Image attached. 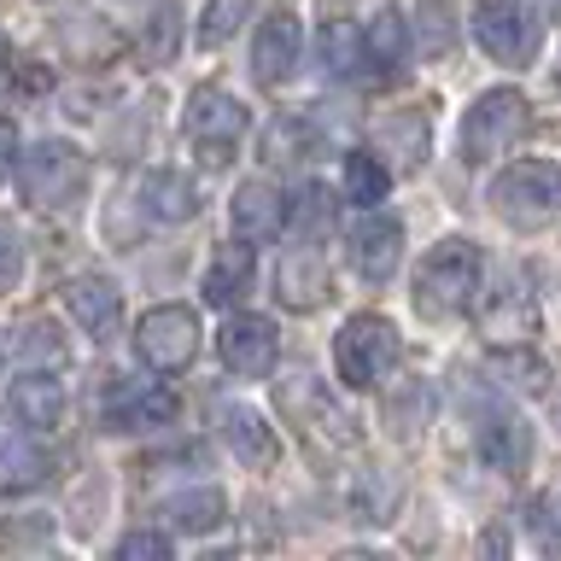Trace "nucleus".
Returning a JSON list of instances; mask_svg holds the SVG:
<instances>
[{
	"label": "nucleus",
	"instance_id": "obj_34",
	"mask_svg": "<svg viewBox=\"0 0 561 561\" xmlns=\"http://www.w3.org/2000/svg\"><path fill=\"white\" fill-rule=\"evenodd\" d=\"M18 280H24V245L7 222H0V293H12Z\"/></svg>",
	"mask_w": 561,
	"mask_h": 561
},
{
	"label": "nucleus",
	"instance_id": "obj_7",
	"mask_svg": "<svg viewBox=\"0 0 561 561\" xmlns=\"http://www.w3.org/2000/svg\"><path fill=\"white\" fill-rule=\"evenodd\" d=\"M135 351H140L147 368H158V375H175V368H187L193 351H199V316H193L187 305L147 310L140 328H135Z\"/></svg>",
	"mask_w": 561,
	"mask_h": 561
},
{
	"label": "nucleus",
	"instance_id": "obj_14",
	"mask_svg": "<svg viewBox=\"0 0 561 561\" xmlns=\"http://www.w3.org/2000/svg\"><path fill=\"white\" fill-rule=\"evenodd\" d=\"M65 305L94 340H112L123 328V293H117V280H105V275H77L65 287Z\"/></svg>",
	"mask_w": 561,
	"mask_h": 561
},
{
	"label": "nucleus",
	"instance_id": "obj_18",
	"mask_svg": "<svg viewBox=\"0 0 561 561\" xmlns=\"http://www.w3.org/2000/svg\"><path fill=\"white\" fill-rule=\"evenodd\" d=\"M280 410H305V433H328V438H340V445H351V421L328 403V392L316 386L305 368H293L287 380H280Z\"/></svg>",
	"mask_w": 561,
	"mask_h": 561
},
{
	"label": "nucleus",
	"instance_id": "obj_8",
	"mask_svg": "<svg viewBox=\"0 0 561 561\" xmlns=\"http://www.w3.org/2000/svg\"><path fill=\"white\" fill-rule=\"evenodd\" d=\"M473 42H480L497 65L526 70L538 59V18L520 7V0H485L473 12Z\"/></svg>",
	"mask_w": 561,
	"mask_h": 561
},
{
	"label": "nucleus",
	"instance_id": "obj_3",
	"mask_svg": "<svg viewBox=\"0 0 561 561\" xmlns=\"http://www.w3.org/2000/svg\"><path fill=\"white\" fill-rule=\"evenodd\" d=\"M491 210L508 228H543L561 217V164H543V158H520L508 164L497 182H491Z\"/></svg>",
	"mask_w": 561,
	"mask_h": 561
},
{
	"label": "nucleus",
	"instance_id": "obj_20",
	"mask_svg": "<svg viewBox=\"0 0 561 561\" xmlns=\"http://www.w3.org/2000/svg\"><path fill=\"white\" fill-rule=\"evenodd\" d=\"M234 234H245V240H270V234H280V222H287V199H280V187H270V182H252V187H240L234 193Z\"/></svg>",
	"mask_w": 561,
	"mask_h": 561
},
{
	"label": "nucleus",
	"instance_id": "obj_31",
	"mask_svg": "<svg viewBox=\"0 0 561 561\" xmlns=\"http://www.w3.org/2000/svg\"><path fill=\"white\" fill-rule=\"evenodd\" d=\"M310 129L305 123H270V140H263V164H298V158H310Z\"/></svg>",
	"mask_w": 561,
	"mask_h": 561
},
{
	"label": "nucleus",
	"instance_id": "obj_23",
	"mask_svg": "<svg viewBox=\"0 0 561 561\" xmlns=\"http://www.w3.org/2000/svg\"><path fill=\"white\" fill-rule=\"evenodd\" d=\"M363 59L380 70V77H398L410 65V24H403L398 7H386L375 18V30H363Z\"/></svg>",
	"mask_w": 561,
	"mask_h": 561
},
{
	"label": "nucleus",
	"instance_id": "obj_10",
	"mask_svg": "<svg viewBox=\"0 0 561 561\" xmlns=\"http://www.w3.org/2000/svg\"><path fill=\"white\" fill-rule=\"evenodd\" d=\"M473 445L497 473H520L533 462V433L515 410H480V427H473Z\"/></svg>",
	"mask_w": 561,
	"mask_h": 561
},
{
	"label": "nucleus",
	"instance_id": "obj_1",
	"mask_svg": "<svg viewBox=\"0 0 561 561\" xmlns=\"http://www.w3.org/2000/svg\"><path fill=\"white\" fill-rule=\"evenodd\" d=\"M480 275H485V257L473 240H438L415 270V310L433 316V322H450L462 316L473 298H480Z\"/></svg>",
	"mask_w": 561,
	"mask_h": 561
},
{
	"label": "nucleus",
	"instance_id": "obj_6",
	"mask_svg": "<svg viewBox=\"0 0 561 561\" xmlns=\"http://www.w3.org/2000/svg\"><path fill=\"white\" fill-rule=\"evenodd\" d=\"M526 123H533V112H526V100L515 94V88H491V94H480L462 117V158L468 164L497 158L508 140L526 135Z\"/></svg>",
	"mask_w": 561,
	"mask_h": 561
},
{
	"label": "nucleus",
	"instance_id": "obj_27",
	"mask_svg": "<svg viewBox=\"0 0 561 561\" xmlns=\"http://www.w3.org/2000/svg\"><path fill=\"white\" fill-rule=\"evenodd\" d=\"M345 193H351L363 210L380 205L386 193H392V170H386L375 152H351V158H345Z\"/></svg>",
	"mask_w": 561,
	"mask_h": 561
},
{
	"label": "nucleus",
	"instance_id": "obj_37",
	"mask_svg": "<svg viewBox=\"0 0 561 561\" xmlns=\"http://www.w3.org/2000/svg\"><path fill=\"white\" fill-rule=\"evenodd\" d=\"M7 59H12V42H7V35H0V70H7Z\"/></svg>",
	"mask_w": 561,
	"mask_h": 561
},
{
	"label": "nucleus",
	"instance_id": "obj_39",
	"mask_svg": "<svg viewBox=\"0 0 561 561\" xmlns=\"http://www.w3.org/2000/svg\"><path fill=\"white\" fill-rule=\"evenodd\" d=\"M550 7H556V12H561V0H550Z\"/></svg>",
	"mask_w": 561,
	"mask_h": 561
},
{
	"label": "nucleus",
	"instance_id": "obj_4",
	"mask_svg": "<svg viewBox=\"0 0 561 561\" xmlns=\"http://www.w3.org/2000/svg\"><path fill=\"white\" fill-rule=\"evenodd\" d=\"M245 129H252V117H245V105L234 94H222V88H205V94H193L187 117H182V135L193 158H199L205 170H228L240 152Z\"/></svg>",
	"mask_w": 561,
	"mask_h": 561
},
{
	"label": "nucleus",
	"instance_id": "obj_24",
	"mask_svg": "<svg viewBox=\"0 0 561 561\" xmlns=\"http://www.w3.org/2000/svg\"><path fill=\"white\" fill-rule=\"evenodd\" d=\"M375 140H380V152L392 158V164H403V170L427 164V117H421V112L380 117V123H375Z\"/></svg>",
	"mask_w": 561,
	"mask_h": 561
},
{
	"label": "nucleus",
	"instance_id": "obj_2",
	"mask_svg": "<svg viewBox=\"0 0 561 561\" xmlns=\"http://www.w3.org/2000/svg\"><path fill=\"white\" fill-rule=\"evenodd\" d=\"M18 187H24V205L35 210H70L88 193V158L70 140H30L18 152Z\"/></svg>",
	"mask_w": 561,
	"mask_h": 561
},
{
	"label": "nucleus",
	"instance_id": "obj_30",
	"mask_svg": "<svg viewBox=\"0 0 561 561\" xmlns=\"http://www.w3.org/2000/svg\"><path fill=\"white\" fill-rule=\"evenodd\" d=\"M485 368H497V380L503 386H520V392H543V386H550V380H543L550 368H543L533 351H491Z\"/></svg>",
	"mask_w": 561,
	"mask_h": 561
},
{
	"label": "nucleus",
	"instance_id": "obj_38",
	"mask_svg": "<svg viewBox=\"0 0 561 561\" xmlns=\"http://www.w3.org/2000/svg\"><path fill=\"white\" fill-rule=\"evenodd\" d=\"M556 427H561V398H556Z\"/></svg>",
	"mask_w": 561,
	"mask_h": 561
},
{
	"label": "nucleus",
	"instance_id": "obj_33",
	"mask_svg": "<svg viewBox=\"0 0 561 561\" xmlns=\"http://www.w3.org/2000/svg\"><path fill=\"white\" fill-rule=\"evenodd\" d=\"M526 526H533V538H538L543 556H561V515H556L550 497H533V503H526Z\"/></svg>",
	"mask_w": 561,
	"mask_h": 561
},
{
	"label": "nucleus",
	"instance_id": "obj_29",
	"mask_svg": "<svg viewBox=\"0 0 561 561\" xmlns=\"http://www.w3.org/2000/svg\"><path fill=\"white\" fill-rule=\"evenodd\" d=\"M257 0H205V18H199V47H222L245 18H252Z\"/></svg>",
	"mask_w": 561,
	"mask_h": 561
},
{
	"label": "nucleus",
	"instance_id": "obj_21",
	"mask_svg": "<svg viewBox=\"0 0 561 561\" xmlns=\"http://www.w3.org/2000/svg\"><path fill=\"white\" fill-rule=\"evenodd\" d=\"M53 480V456L30 438H7L0 445V497H24V491H42Z\"/></svg>",
	"mask_w": 561,
	"mask_h": 561
},
{
	"label": "nucleus",
	"instance_id": "obj_28",
	"mask_svg": "<svg viewBox=\"0 0 561 561\" xmlns=\"http://www.w3.org/2000/svg\"><path fill=\"white\" fill-rule=\"evenodd\" d=\"M175 24H182L175 0H158V7H152V24H140V59H147V65H170V53H175Z\"/></svg>",
	"mask_w": 561,
	"mask_h": 561
},
{
	"label": "nucleus",
	"instance_id": "obj_32",
	"mask_svg": "<svg viewBox=\"0 0 561 561\" xmlns=\"http://www.w3.org/2000/svg\"><path fill=\"white\" fill-rule=\"evenodd\" d=\"M18 351L30 357V368H42V363H65V340L53 333V322H30V328H24V340H18Z\"/></svg>",
	"mask_w": 561,
	"mask_h": 561
},
{
	"label": "nucleus",
	"instance_id": "obj_19",
	"mask_svg": "<svg viewBox=\"0 0 561 561\" xmlns=\"http://www.w3.org/2000/svg\"><path fill=\"white\" fill-rule=\"evenodd\" d=\"M328 263L316 257V252H287L280 257V270H275V298L287 310H316L328 298Z\"/></svg>",
	"mask_w": 561,
	"mask_h": 561
},
{
	"label": "nucleus",
	"instance_id": "obj_13",
	"mask_svg": "<svg viewBox=\"0 0 561 561\" xmlns=\"http://www.w3.org/2000/svg\"><path fill=\"white\" fill-rule=\"evenodd\" d=\"M7 403H12V421L30 427V433H53L65 421V386H59V375H42V368L18 375Z\"/></svg>",
	"mask_w": 561,
	"mask_h": 561
},
{
	"label": "nucleus",
	"instance_id": "obj_12",
	"mask_svg": "<svg viewBox=\"0 0 561 561\" xmlns=\"http://www.w3.org/2000/svg\"><path fill=\"white\" fill-rule=\"evenodd\" d=\"M403 257V228L392 217H375V205H368V217H357L351 228V263H357L363 280H386L398 270Z\"/></svg>",
	"mask_w": 561,
	"mask_h": 561
},
{
	"label": "nucleus",
	"instance_id": "obj_22",
	"mask_svg": "<svg viewBox=\"0 0 561 561\" xmlns=\"http://www.w3.org/2000/svg\"><path fill=\"white\" fill-rule=\"evenodd\" d=\"M140 205H147L158 222H187V217H199V187H193L182 170H152L147 182H140Z\"/></svg>",
	"mask_w": 561,
	"mask_h": 561
},
{
	"label": "nucleus",
	"instance_id": "obj_26",
	"mask_svg": "<svg viewBox=\"0 0 561 561\" xmlns=\"http://www.w3.org/2000/svg\"><path fill=\"white\" fill-rule=\"evenodd\" d=\"M164 515H170L175 533H217L222 515H228V503H222V491H193V497L182 491V497H175Z\"/></svg>",
	"mask_w": 561,
	"mask_h": 561
},
{
	"label": "nucleus",
	"instance_id": "obj_16",
	"mask_svg": "<svg viewBox=\"0 0 561 561\" xmlns=\"http://www.w3.org/2000/svg\"><path fill=\"white\" fill-rule=\"evenodd\" d=\"M217 421H222V438H228V450H234V462H245V468H270L275 462L280 438L270 433V421H263L257 410H245V403H222Z\"/></svg>",
	"mask_w": 561,
	"mask_h": 561
},
{
	"label": "nucleus",
	"instance_id": "obj_36",
	"mask_svg": "<svg viewBox=\"0 0 561 561\" xmlns=\"http://www.w3.org/2000/svg\"><path fill=\"white\" fill-rule=\"evenodd\" d=\"M7 158H12V129H0V170H7Z\"/></svg>",
	"mask_w": 561,
	"mask_h": 561
},
{
	"label": "nucleus",
	"instance_id": "obj_11",
	"mask_svg": "<svg viewBox=\"0 0 561 561\" xmlns=\"http://www.w3.org/2000/svg\"><path fill=\"white\" fill-rule=\"evenodd\" d=\"M275 328L263 322V316H228V328H222V363L234 368V375L245 380H257V375H270L275 368Z\"/></svg>",
	"mask_w": 561,
	"mask_h": 561
},
{
	"label": "nucleus",
	"instance_id": "obj_9",
	"mask_svg": "<svg viewBox=\"0 0 561 561\" xmlns=\"http://www.w3.org/2000/svg\"><path fill=\"white\" fill-rule=\"evenodd\" d=\"M175 392L170 386H140V380H117L112 392H105V410L100 421L112 433H140V427H164V421H175Z\"/></svg>",
	"mask_w": 561,
	"mask_h": 561
},
{
	"label": "nucleus",
	"instance_id": "obj_5",
	"mask_svg": "<svg viewBox=\"0 0 561 561\" xmlns=\"http://www.w3.org/2000/svg\"><path fill=\"white\" fill-rule=\"evenodd\" d=\"M398 357H403V340L386 316H351L340 328V340H333V368H340V380L357 386V392L380 386L398 368Z\"/></svg>",
	"mask_w": 561,
	"mask_h": 561
},
{
	"label": "nucleus",
	"instance_id": "obj_35",
	"mask_svg": "<svg viewBox=\"0 0 561 561\" xmlns=\"http://www.w3.org/2000/svg\"><path fill=\"white\" fill-rule=\"evenodd\" d=\"M117 556H129V561L135 556H170V538L164 533H129V538L117 543Z\"/></svg>",
	"mask_w": 561,
	"mask_h": 561
},
{
	"label": "nucleus",
	"instance_id": "obj_17",
	"mask_svg": "<svg viewBox=\"0 0 561 561\" xmlns=\"http://www.w3.org/2000/svg\"><path fill=\"white\" fill-rule=\"evenodd\" d=\"M252 240H228L217 245V257H210V270H205V305H217V310H234L245 287H252Z\"/></svg>",
	"mask_w": 561,
	"mask_h": 561
},
{
	"label": "nucleus",
	"instance_id": "obj_25",
	"mask_svg": "<svg viewBox=\"0 0 561 561\" xmlns=\"http://www.w3.org/2000/svg\"><path fill=\"white\" fill-rule=\"evenodd\" d=\"M316 59H322V77H333V82L357 77V70L368 65V59H363V30L351 24V18H333V24H322V47H316Z\"/></svg>",
	"mask_w": 561,
	"mask_h": 561
},
{
	"label": "nucleus",
	"instance_id": "obj_15",
	"mask_svg": "<svg viewBox=\"0 0 561 561\" xmlns=\"http://www.w3.org/2000/svg\"><path fill=\"white\" fill-rule=\"evenodd\" d=\"M298 47H305L298 18H293V12L270 18V24L257 30V47H252V77H257L263 88H280V82L293 77V65H298Z\"/></svg>",
	"mask_w": 561,
	"mask_h": 561
}]
</instances>
